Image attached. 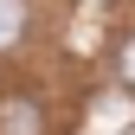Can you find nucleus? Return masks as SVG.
<instances>
[{
	"label": "nucleus",
	"instance_id": "obj_1",
	"mask_svg": "<svg viewBox=\"0 0 135 135\" xmlns=\"http://www.w3.org/2000/svg\"><path fill=\"white\" fill-rule=\"evenodd\" d=\"M0 135H45V109L32 97H7L0 103Z\"/></svg>",
	"mask_w": 135,
	"mask_h": 135
},
{
	"label": "nucleus",
	"instance_id": "obj_2",
	"mask_svg": "<svg viewBox=\"0 0 135 135\" xmlns=\"http://www.w3.org/2000/svg\"><path fill=\"white\" fill-rule=\"evenodd\" d=\"M26 39V0H0V52Z\"/></svg>",
	"mask_w": 135,
	"mask_h": 135
},
{
	"label": "nucleus",
	"instance_id": "obj_3",
	"mask_svg": "<svg viewBox=\"0 0 135 135\" xmlns=\"http://www.w3.org/2000/svg\"><path fill=\"white\" fill-rule=\"evenodd\" d=\"M116 71H122V84H129V90H135V32H129V39H122V58H116Z\"/></svg>",
	"mask_w": 135,
	"mask_h": 135
}]
</instances>
